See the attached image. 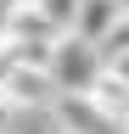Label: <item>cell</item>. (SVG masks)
I'll use <instances>...</instances> for the list:
<instances>
[{
    "label": "cell",
    "mask_w": 129,
    "mask_h": 134,
    "mask_svg": "<svg viewBox=\"0 0 129 134\" xmlns=\"http://www.w3.org/2000/svg\"><path fill=\"white\" fill-rule=\"evenodd\" d=\"M11 112H17V106H11V100L0 95V134H11Z\"/></svg>",
    "instance_id": "cell-9"
},
{
    "label": "cell",
    "mask_w": 129,
    "mask_h": 134,
    "mask_svg": "<svg viewBox=\"0 0 129 134\" xmlns=\"http://www.w3.org/2000/svg\"><path fill=\"white\" fill-rule=\"evenodd\" d=\"M45 67H51V78H56L62 95H90L95 84H101V73H107V50H101V39H84V34L68 28L51 45Z\"/></svg>",
    "instance_id": "cell-1"
},
{
    "label": "cell",
    "mask_w": 129,
    "mask_h": 134,
    "mask_svg": "<svg viewBox=\"0 0 129 134\" xmlns=\"http://www.w3.org/2000/svg\"><path fill=\"white\" fill-rule=\"evenodd\" d=\"M101 50H129V11L118 17V23H112V34L101 39Z\"/></svg>",
    "instance_id": "cell-6"
},
{
    "label": "cell",
    "mask_w": 129,
    "mask_h": 134,
    "mask_svg": "<svg viewBox=\"0 0 129 134\" xmlns=\"http://www.w3.org/2000/svg\"><path fill=\"white\" fill-rule=\"evenodd\" d=\"M90 95L101 100V106H107L112 117H118V123H129V78H118V73L107 67V73H101V84H95Z\"/></svg>",
    "instance_id": "cell-5"
},
{
    "label": "cell",
    "mask_w": 129,
    "mask_h": 134,
    "mask_svg": "<svg viewBox=\"0 0 129 134\" xmlns=\"http://www.w3.org/2000/svg\"><path fill=\"white\" fill-rule=\"evenodd\" d=\"M11 100V106H56V78H51V67L45 62H11L6 67V90H0Z\"/></svg>",
    "instance_id": "cell-2"
},
{
    "label": "cell",
    "mask_w": 129,
    "mask_h": 134,
    "mask_svg": "<svg viewBox=\"0 0 129 134\" xmlns=\"http://www.w3.org/2000/svg\"><path fill=\"white\" fill-rule=\"evenodd\" d=\"M123 134H129V123H123Z\"/></svg>",
    "instance_id": "cell-10"
},
{
    "label": "cell",
    "mask_w": 129,
    "mask_h": 134,
    "mask_svg": "<svg viewBox=\"0 0 129 134\" xmlns=\"http://www.w3.org/2000/svg\"><path fill=\"white\" fill-rule=\"evenodd\" d=\"M17 11H23V0H0V34L11 28V17H17Z\"/></svg>",
    "instance_id": "cell-8"
},
{
    "label": "cell",
    "mask_w": 129,
    "mask_h": 134,
    "mask_svg": "<svg viewBox=\"0 0 129 134\" xmlns=\"http://www.w3.org/2000/svg\"><path fill=\"white\" fill-rule=\"evenodd\" d=\"M56 117H62V134H118L123 129L95 95H56Z\"/></svg>",
    "instance_id": "cell-3"
},
{
    "label": "cell",
    "mask_w": 129,
    "mask_h": 134,
    "mask_svg": "<svg viewBox=\"0 0 129 134\" xmlns=\"http://www.w3.org/2000/svg\"><path fill=\"white\" fill-rule=\"evenodd\" d=\"M129 11V0H79L73 11V34H84V39H107L112 23Z\"/></svg>",
    "instance_id": "cell-4"
},
{
    "label": "cell",
    "mask_w": 129,
    "mask_h": 134,
    "mask_svg": "<svg viewBox=\"0 0 129 134\" xmlns=\"http://www.w3.org/2000/svg\"><path fill=\"white\" fill-rule=\"evenodd\" d=\"M107 67H112L118 78H129V50H107Z\"/></svg>",
    "instance_id": "cell-7"
}]
</instances>
